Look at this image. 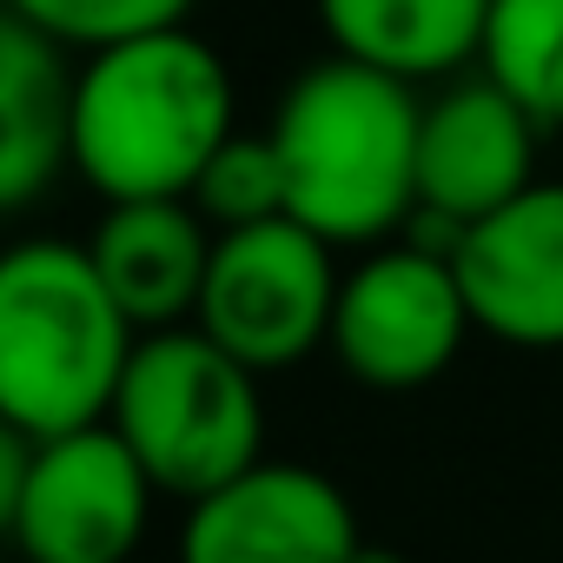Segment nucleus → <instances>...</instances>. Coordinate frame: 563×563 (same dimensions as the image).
<instances>
[{
  "instance_id": "obj_20",
  "label": "nucleus",
  "mask_w": 563,
  "mask_h": 563,
  "mask_svg": "<svg viewBox=\"0 0 563 563\" xmlns=\"http://www.w3.org/2000/svg\"><path fill=\"white\" fill-rule=\"evenodd\" d=\"M0 14H8V0H0Z\"/></svg>"
},
{
  "instance_id": "obj_12",
  "label": "nucleus",
  "mask_w": 563,
  "mask_h": 563,
  "mask_svg": "<svg viewBox=\"0 0 563 563\" xmlns=\"http://www.w3.org/2000/svg\"><path fill=\"white\" fill-rule=\"evenodd\" d=\"M47 34L0 14V219L34 206L67 173V80Z\"/></svg>"
},
{
  "instance_id": "obj_6",
  "label": "nucleus",
  "mask_w": 563,
  "mask_h": 563,
  "mask_svg": "<svg viewBox=\"0 0 563 563\" xmlns=\"http://www.w3.org/2000/svg\"><path fill=\"white\" fill-rule=\"evenodd\" d=\"M464 332H477V319L457 258L398 232L339 278L325 345L365 391H424L451 372Z\"/></svg>"
},
{
  "instance_id": "obj_10",
  "label": "nucleus",
  "mask_w": 563,
  "mask_h": 563,
  "mask_svg": "<svg viewBox=\"0 0 563 563\" xmlns=\"http://www.w3.org/2000/svg\"><path fill=\"white\" fill-rule=\"evenodd\" d=\"M537 133L543 126L523 113V100H510L490 74L451 80L418 120V206L457 225L497 212L537 179Z\"/></svg>"
},
{
  "instance_id": "obj_15",
  "label": "nucleus",
  "mask_w": 563,
  "mask_h": 563,
  "mask_svg": "<svg viewBox=\"0 0 563 563\" xmlns=\"http://www.w3.org/2000/svg\"><path fill=\"white\" fill-rule=\"evenodd\" d=\"M192 206L212 232H232V225H258V219H278L286 212V166H278V146L272 133H232L199 186H192Z\"/></svg>"
},
{
  "instance_id": "obj_13",
  "label": "nucleus",
  "mask_w": 563,
  "mask_h": 563,
  "mask_svg": "<svg viewBox=\"0 0 563 563\" xmlns=\"http://www.w3.org/2000/svg\"><path fill=\"white\" fill-rule=\"evenodd\" d=\"M490 0H319L332 54L398 80H451L484 54Z\"/></svg>"
},
{
  "instance_id": "obj_7",
  "label": "nucleus",
  "mask_w": 563,
  "mask_h": 563,
  "mask_svg": "<svg viewBox=\"0 0 563 563\" xmlns=\"http://www.w3.org/2000/svg\"><path fill=\"white\" fill-rule=\"evenodd\" d=\"M159 484L133 444L100 418L60 438H34L14 543L27 563H126L146 543Z\"/></svg>"
},
{
  "instance_id": "obj_16",
  "label": "nucleus",
  "mask_w": 563,
  "mask_h": 563,
  "mask_svg": "<svg viewBox=\"0 0 563 563\" xmlns=\"http://www.w3.org/2000/svg\"><path fill=\"white\" fill-rule=\"evenodd\" d=\"M8 14L27 21L34 34H47L54 47H113L153 27H179L192 21V0H8Z\"/></svg>"
},
{
  "instance_id": "obj_4",
  "label": "nucleus",
  "mask_w": 563,
  "mask_h": 563,
  "mask_svg": "<svg viewBox=\"0 0 563 563\" xmlns=\"http://www.w3.org/2000/svg\"><path fill=\"white\" fill-rule=\"evenodd\" d=\"M107 424L133 444L159 497H206L212 484L239 477L265 457V398L258 372L232 358L199 325H159L140 332L120 391L107 405Z\"/></svg>"
},
{
  "instance_id": "obj_3",
  "label": "nucleus",
  "mask_w": 563,
  "mask_h": 563,
  "mask_svg": "<svg viewBox=\"0 0 563 563\" xmlns=\"http://www.w3.org/2000/svg\"><path fill=\"white\" fill-rule=\"evenodd\" d=\"M140 325L120 312L87 245L34 232L0 245V418L27 438L100 424Z\"/></svg>"
},
{
  "instance_id": "obj_17",
  "label": "nucleus",
  "mask_w": 563,
  "mask_h": 563,
  "mask_svg": "<svg viewBox=\"0 0 563 563\" xmlns=\"http://www.w3.org/2000/svg\"><path fill=\"white\" fill-rule=\"evenodd\" d=\"M27 471H34V438L21 424L0 418V543H14V517H21Z\"/></svg>"
},
{
  "instance_id": "obj_9",
  "label": "nucleus",
  "mask_w": 563,
  "mask_h": 563,
  "mask_svg": "<svg viewBox=\"0 0 563 563\" xmlns=\"http://www.w3.org/2000/svg\"><path fill=\"white\" fill-rule=\"evenodd\" d=\"M457 278L484 339L563 352V179H530L457 239Z\"/></svg>"
},
{
  "instance_id": "obj_1",
  "label": "nucleus",
  "mask_w": 563,
  "mask_h": 563,
  "mask_svg": "<svg viewBox=\"0 0 563 563\" xmlns=\"http://www.w3.org/2000/svg\"><path fill=\"white\" fill-rule=\"evenodd\" d=\"M225 54L179 27H153L80 54L67 80V173L120 199H192L206 159L239 133Z\"/></svg>"
},
{
  "instance_id": "obj_8",
  "label": "nucleus",
  "mask_w": 563,
  "mask_h": 563,
  "mask_svg": "<svg viewBox=\"0 0 563 563\" xmlns=\"http://www.w3.org/2000/svg\"><path fill=\"white\" fill-rule=\"evenodd\" d=\"M352 497L292 457H258L186 504L179 563H345L358 550Z\"/></svg>"
},
{
  "instance_id": "obj_11",
  "label": "nucleus",
  "mask_w": 563,
  "mask_h": 563,
  "mask_svg": "<svg viewBox=\"0 0 563 563\" xmlns=\"http://www.w3.org/2000/svg\"><path fill=\"white\" fill-rule=\"evenodd\" d=\"M212 225L199 219L192 199H120L100 212L87 252L107 278V292L140 332L159 325H192L206 265H212Z\"/></svg>"
},
{
  "instance_id": "obj_18",
  "label": "nucleus",
  "mask_w": 563,
  "mask_h": 563,
  "mask_svg": "<svg viewBox=\"0 0 563 563\" xmlns=\"http://www.w3.org/2000/svg\"><path fill=\"white\" fill-rule=\"evenodd\" d=\"M345 563H411V556H405V550H391V543H358Z\"/></svg>"
},
{
  "instance_id": "obj_5",
  "label": "nucleus",
  "mask_w": 563,
  "mask_h": 563,
  "mask_svg": "<svg viewBox=\"0 0 563 563\" xmlns=\"http://www.w3.org/2000/svg\"><path fill=\"white\" fill-rule=\"evenodd\" d=\"M332 252L339 245L299 225L292 212L219 232L192 325L219 339L232 358H245L258 378L306 365L332 339V306L345 278Z\"/></svg>"
},
{
  "instance_id": "obj_2",
  "label": "nucleus",
  "mask_w": 563,
  "mask_h": 563,
  "mask_svg": "<svg viewBox=\"0 0 563 563\" xmlns=\"http://www.w3.org/2000/svg\"><path fill=\"white\" fill-rule=\"evenodd\" d=\"M418 120L411 80L365 60L306 67L272 113V146L286 166V212L332 245H385L418 212Z\"/></svg>"
},
{
  "instance_id": "obj_14",
  "label": "nucleus",
  "mask_w": 563,
  "mask_h": 563,
  "mask_svg": "<svg viewBox=\"0 0 563 563\" xmlns=\"http://www.w3.org/2000/svg\"><path fill=\"white\" fill-rule=\"evenodd\" d=\"M477 67L537 126H563V0H490Z\"/></svg>"
},
{
  "instance_id": "obj_19",
  "label": "nucleus",
  "mask_w": 563,
  "mask_h": 563,
  "mask_svg": "<svg viewBox=\"0 0 563 563\" xmlns=\"http://www.w3.org/2000/svg\"><path fill=\"white\" fill-rule=\"evenodd\" d=\"M0 563H27V556H21V550H0Z\"/></svg>"
}]
</instances>
